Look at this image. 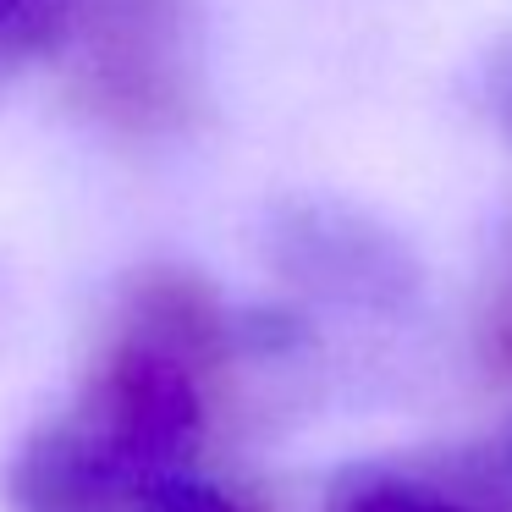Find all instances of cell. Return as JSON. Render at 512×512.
Listing matches in <instances>:
<instances>
[{"label": "cell", "instance_id": "8992f818", "mask_svg": "<svg viewBox=\"0 0 512 512\" xmlns=\"http://www.w3.org/2000/svg\"><path fill=\"white\" fill-rule=\"evenodd\" d=\"M138 512H243V507H237L232 496H221L215 485H204V479L171 474V479H160V485L149 490Z\"/></svg>", "mask_w": 512, "mask_h": 512}, {"label": "cell", "instance_id": "6da1fadb", "mask_svg": "<svg viewBox=\"0 0 512 512\" xmlns=\"http://www.w3.org/2000/svg\"><path fill=\"white\" fill-rule=\"evenodd\" d=\"M61 56L89 111L111 127H177L193 89L188 0H78Z\"/></svg>", "mask_w": 512, "mask_h": 512}, {"label": "cell", "instance_id": "3957f363", "mask_svg": "<svg viewBox=\"0 0 512 512\" xmlns=\"http://www.w3.org/2000/svg\"><path fill=\"white\" fill-rule=\"evenodd\" d=\"M0 496L12 512H138L144 490L72 419H50L6 463Z\"/></svg>", "mask_w": 512, "mask_h": 512}, {"label": "cell", "instance_id": "277c9868", "mask_svg": "<svg viewBox=\"0 0 512 512\" xmlns=\"http://www.w3.org/2000/svg\"><path fill=\"white\" fill-rule=\"evenodd\" d=\"M281 243L287 254L298 259L303 270L325 281H342V287H375V281H402V259L375 226L353 221V215H336V210H298L287 215L281 226Z\"/></svg>", "mask_w": 512, "mask_h": 512}, {"label": "cell", "instance_id": "52a82bcc", "mask_svg": "<svg viewBox=\"0 0 512 512\" xmlns=\"http://www.w3.org/2000/svg\"><path fill=\"white\" fill-rule=\"evenodd\" d=\"M485 89H490V111H496V116H501V127L512 133V50H501V56L490 61Z\"/></svg>", "mask_w": 512, "mask_h": 512}, {"label": "cell", "instance_id": "5b68a950", "mask_svg": "<svg viewBox=\"0 0 512 512\" xmlns=\"http://www.w3.org/2000/svg\"><path fill=\"white\" fill-rule=\"evenodd\" d=\"M78 17V0H0V72L28 56L61 50Z\"/></svg>", "mask_w": 512, "mask_h": 512}, {"label": "cell", "instance_id": "7a4b0ae2", "mask_svg": "<svg viewBox=\"0 0 512 512\" xmlns=\"http://www.w3.org/2000/svg\"><path fill=\"white\" fill-rule=\"evenodd\" d=\"M325 512H512V430L419 463H353Z\"/></svg>", "mask_w": 512, "mask_h": 512}]
</instances>
